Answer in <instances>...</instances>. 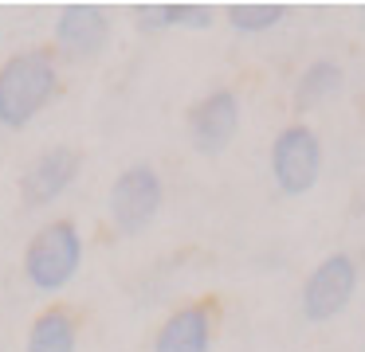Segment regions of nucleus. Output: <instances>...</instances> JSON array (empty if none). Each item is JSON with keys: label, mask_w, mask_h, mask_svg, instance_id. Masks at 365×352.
Instances as JSON below:
<instances>
[{"label": "nucleus", "mask_w": 365, "mask_h": 352, "mask_svg": "<svg viewBox=\"0 0 365 352\" xmlns=\"http://www.w3.org/2000/svg\"><path fill=\"white\" fill-rule=\"evenodd\" d=\"M56 94V67L43 51H28L4 63L0 70V122L28 125L43 110V102Z\"/></svg>", "instance_id": "1"}, {"label": "nucleus", "mask_w": 365, "mask_h": 352, "mask_svg": "<svg viewBox=\"0 0 365 352\" xmlns=\"http://www.w3.org/2000/svg\"><path fill=\"white\" fill-rule=\"evenodd\" d=\"M153 352H208V313L181 309L165 321Z\"/></svg>", "instance_id": "9"}, {"label": "nucleus", "mask_w": 365, "mask_h": 352, "mask_svg": "<svg viewBox=\"0 0 365 352\" xmlns=\"http://www.w3.org/2000/svg\"><path fill=\"white\" fill-rule=\"evenodd\" d=\"M28 352H75V325L67 313L51 309L36 321L32 336H28Z\"/></svg>", "instance_id": "10"}, {"label": "nucleus", "mask_w": 365, "mask_h": 352, "mask_svg": "<svg viewBox=\"0 0 365 352\" xmlns=\"http://www.w3.org/2000/svg\"><path fill=\"white\" fill-rule=\"evenodd\" d=\"M161 208V180L153 169L138 164V169H126L110 188V219L118 231L138 235Z\"/></svg>", "instance_id": "4"}, {"label": "nucleus", "mask_w": 365, "mask_h": 352, "mask_svg": "<svg viewBox=\"0 0 365 352\" xmlns=\"http://www.w3.org/2000/svg\"><path fill=\"white\" fill-rule=\"evenodd\" d=\"M357 270L346 255H330L314 274H310L307 289H302V313L310 321H330L334 313H341L354 297Z\"/></svg>", "instance_id": "5"}, {"label": "nucleus", "mask_w": 365, "mask_h": 352, "mask_svg": "<svg viewBox=\"0 0 365 352\" xmlns=\"http://www.w3.org/2000/svg\"><path fill=\"white\" fill-rule=\"evenodd\" d=\"M283 12L287 8H279V4H236L228 16L240 31H263V28L283 20Z\"/></svg>", "instance_id": "13"}, {"label": "nucleus", "mask_w": 365, "mask_h": 352, "mask_svg": "<svg viewBox=\"0 0 365 352\" xmlns=\"http://www.w3.org/2000/svg\"><path fill=\"white\" fill-rule=\"evenodd\" d=\"M338 86H341V70L334 67V63H314V67L302 75L299 90H294V102H299V110H310L322 98H330Z\"/></svg>", "instance_id": "11"}, {"label": "nucleus", "mask_w": 365, "mask_h": 352, "mask_svg": "<svg viewBox=\"0 0 365 352\" xmlns=\"http://www.w3.org/2000/svg\"><path fill=\"white\" fill-rule=\"evenodd\" d=\"M318 169H322V149L307 125H291V129L279 133L275 149H271V172L287 196L310 192L318 180Z\"/></svg>", "instance_id": "3"}, {"label": "nucleus", "mask_w": 365, "mask_h": 352, "mask_svg": "<svg viewBox=\"0 0 365 352\" xmlns=\"http://www.w3.org/2000/svg\"><path fill=\"white\" fill-rule=\"evenodd\" d=\"M236 125H240V106L228 90H216L208 94L205 102L192 106L189 117V129H192V145L200 153H220L232 137H236Z\"/></svg>", "instance_id": "6"}, {"label": "nucleus", "mask_w": 365, "mask_h": 352, "mask_svg": "<svg viewBox=\"0 0 365 352\" xmlns=\"http://www.w3.org/2000/svg\"><path fill=\"white\" fill-rule=\"evenodd\" d=\"M212 20L208 8L200 4H161V8H145V23L165 28V23H185V28H205Z\"/></svg>", "instance_id": "12"}, {"label": "nucleus", "mask_w": 365, "mask_h": 352, "mask_svg": "<svg viewBox=\"0 0 365 352\" xmlns=\"http://www.w3.org/2000/svg\"><path fill=\"white\" fill-rule=\"evenodd\" d=\"M79 258H83V242L79 231L71 223H48L32 242H28V255H24V270L28 282L40 289H59L75 278L79 270Z\"/></svg>", "instance_id": "2"}, {"label": "nucleus", "mask_w": 365, "mask_h": 352, "mask_svg": "<svg viewBox=\"0 0 365 352\" xmlns=\"http://www.w3.org/2000/svg\"><path fill=\"white\" fill-rule=\"evenodd\" d=\"M56 36L71 55H95V51H103L106 36H110V23H106V16L98 12V8L71 4V8H63V16H59Z\"/></svg>", "instance_id": "8"}, {"label": "nucleus", "mask_w": 365, "mask_h": 352, "mask_svg": "<svg viewBox=\"0 0 365 352\" xmlns=\"http://www.w3.org/2000/svg\"><path fill=\"white\" fill-rule=\"evenodd\" d=\"M75 172H79V153H75V149H67V145L48 149V153H43L40 161L24 172L20 192H24L28 203H36V208H40V203H51L67 184H71Z\"/></svg>", "instance_id": "7"}]
</instances>
